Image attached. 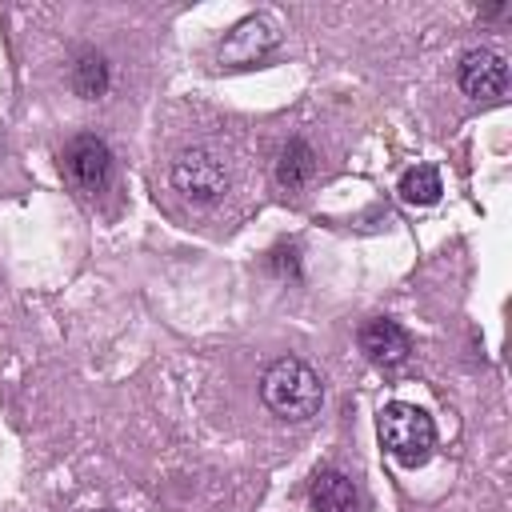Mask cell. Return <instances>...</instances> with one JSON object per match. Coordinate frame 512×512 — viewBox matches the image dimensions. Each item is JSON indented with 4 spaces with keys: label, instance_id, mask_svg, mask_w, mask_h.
<instances>
[{
    "label": "cell",
    "instance_id": "6da1fadb",
    "mask_svg": "<svg viewBox=\"0 0 512 512\" xmlns=\"http://www.w3.org/2000/svg\"><path fill=\"white\" fill-rule=\"evenodd\" d=\"M260 400L272 416H280L288 424H304L324 404V380L300 356H280L260 376Z\"/></svg>",
    "mask_w": 512,
    "mask_h": 512
},
{
    "label": "cell",
    "instance_id": "7a4b0ae2",
    "mask_svg": "<svg viewBox=\"0 0 512 512\" xmlns=\"http://www.w3.org/2000/svg\"><path fill=\"white\" fill-rule=\"evenodd\" d=\"M376 432H380V444L388 448V456L404 468H420L432 448H436V424L424 408L416 404H404V400H392L380 408L376 416Z\"/></svg>",
    "mask_w": 512,
    "mask_h": 512
},
{
    "label": "cell",
    "instance_id": "3957f363",
    "mask_svg": "<svg viewBox=\"0 0 512 512\" xmlns=\"http://www.w3.org/2000/svg\"><path fill=\"white\" fill-rule=\"evenodd\" d=\"M172 188L192 204H212L228 192V164L216 148L192 144L172 160Z\"/></svg>",
    "mask_w": 512,
    "mask_h": 512
},
{
    "label": "cell",
    "instance_id": "277c9868",
    "mask_svg": "<svg viewBox=\"0 0 512 512\" xmlns=\"http://www.w3.org/2000/svg\"><path fill=\"white\" fill-rule=\"evenodd\" d=\"M60 168H64V176H68V184H72L76 192L96 196V192H104V184L112 180V148H108L100 136L80 132V136L68 140V148H64V156H60Z\"/></svg>",
    "mask_w": 512,
    "mask_h": 512
},
{
    "label": "cell",
    "instance_id": "5b68a950",
    "mask_svg": "<svg viewBox=\"0 0 512 512\" xmlns=\"http://www.w3.org/2000/svg\"><path fill=\"white\" fill-rule=\"evenodd\" d=\"M456 84L472 100H500L508 92V60L492 48H468L456 64Z\"/></svg>",
    "mask_w": 512,
    "mask_h": 512
},
{
    "label": "cell",
    "instance_id": "8992f818",
    "mask_svg": "<svg viewBox=\"0 0 512 512\" xmlns=\"http://www.w3.org/2000/svg\"><path fill=\"white\" fill-rule=\"evenodd\" d=\"M276 28L264 20V16H244L240 24H232V32L220 40V48H216V60L224 64V68H252V64H260L272 48H276Z\"/></svg>",
    "mask_w": 512,
    "mask_h": 512
},
{
    "label": "cell",
    "instance_id": "52a82bcc",
    "mask_svg": "<svg viewBox=\"0 0 512 512\" xmlns=\"http://www.w3.org/2000/svg\"><path fill=\"white\" fill-rule=\"evenodd\" d=\"M360 352L368 364L392 372V368H404L408 356H412V336L392 320V316H372L364 328H360Z\"/></svg>",
    "mask_w": 512,
    "mask_h": 512
},
{
    "label": "cell",
    "instance_id": "ba28073f",
    "mask_svg": "<svg viewBox=\"0 0 512 512\" xmlns=\"http://www.w3.org/2000/svg\"><path fill=\"white\" fill-rule=\"evenodd\" d=\"M308 500H312V512H360L356 484L344 472H336V468H324V472L312 476Z\"/></svg>",
    "mask_w": 512,
    "mask_h": 512
},
{
    "label": "cell",
    "instance_id": "9c48e42d",
    "mask_svg": "<svg viewBox=\"0 0 512 512\" xmlns=\"http://www.w3.org/2000/svg\"><path fill=\"white\" fill-rule=\"evenodd\" d=\"M316 176V152L308 140H288L276 156V184L284 192H300Z\"/></svg>",
    "mask_w": 512,
    "mask_h": 512
},
{
    "label": "cell",
    "instance_id": "30bf717a",
    "mask_svg": "<svg viewBox=\"0 0 512 512\" xmlns=\"http://www.w3.org/2000/svg\"><path fill=\"white\" fill-rule=\"evenodd\" d=\"M68 84H72V92L80 100H100L108 92V60L100 52H92V48L80 52L72 72H68Z\"/></svg>",
    "mask_w": 512,
    "mask_h": 512
},
{
    "label": "cell",
    "instance_id": "8fae6325",
    "mask_svg": "<svg viewBox=\"0 0 512 512\" xmlns=\"http://www.w3.org/2000/svg\"><path fill=\"white\" fill-rule=\"evenodd\" d=\"M440 192H444V184H440V172H436L432 164H416V168H408V172L400 176V196H404V204H436Z\"/></svg>",
    "mask_w": 512,
    "mask_h": 512
},
{
    "label": "cell",
    "instance_id": "7c38bea8",
    "mask_svg": "<svg viewBox=\"0 0 512 512\" xmlns=\"http://www.w3.org/2000/svg\"><path fill=\"white\" fill-rule=\"evenodd\" d=\"M96 512H112V508H96Z\"/></svg>",
    "mask_w": 512,
    "mask_h": 512
}]
</instances>
